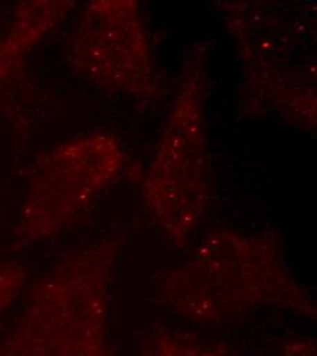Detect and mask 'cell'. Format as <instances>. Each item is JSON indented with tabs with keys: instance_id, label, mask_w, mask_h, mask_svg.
Instances as JSON below:
<instances>
[{
	"instance_id": "obj_7",
	"label": "cell",
	"mask_w": 317,
	"mask_h": 356,
	"mask_svg": "<svg viewBox=\"0 0 317 356\" xmlns=\"http://www.w3.org/2000/svg\"><path fill=\"white\" fill-rule=\"evenodd\" d=\"M74 1H24L14 7L11 22L0 39V90L18 73L31 51L62 24Z\"/></svg>"
},
{
	"instance_id": "obj_5",
	"label": "cell",
	"mask_w": 317,
	"mask_h": 356,
	"mask_svg": "<svg viewBox=\"0 0 317 356\" xmlns=\"http://www.w3.org/2000/svg\"><path fill=\"white\" fill-rule=\"evenodd\" d=\"M125 163L122 144L108 132L77 136L49 149L31 175L14 232L18 245L48 241L81 222Z\"/></svg>"
},
{
	"instance_id": "obj_11",
	"label": "cell",
	"mask_w": 317,
	"mask_h": 356,
	"mask_svg": "<svg viewBox=\"0 0 317 356\" xmlns=\"http://www.w3.org/2000/svg\"><path fill=\"white\" fill-rule=\"evenodd\" d=\"M1 36H3V32L0 31V39H1ZM0 93H1V90H0Z\"/></svg>"
},
{
	"instance_id": "obj_6",
	"label": "cell",
	"mask_w": 317,
	"mask_h": 356,
	"mask_svg": "<svg viewBox=\"0 0 317 356\" xmlns=\"http://www.w3.org/2000/svg\"><path fill=\"white\" fill-rule=\"evenodd\" d=\"M66 58L78 77L110 93L138 100L162 93L136 0L89 1L70 32Z\"/></svg>"
},
{
	"instance_id": "obj_9",
	"label": "cell",
	"mask_w": 317,
	"mask_h": 356,
	"mask_svg": "<svg viewBox=\"0 0 317 356\" xmlns=\"http://www.w3.org/2000/svg\"><path fill=\"white\" fill-rule=\"evenodd\" d=\"M28 278L26 267L18 262L0 264V321L12 306Z\"/></svg>"
},
{
	"instance_id": "obj_2",
	"label": "cell",
	"mask_w": 317,
	"mask_h": 356,
	"mask_svg": "<svg viewBox=\"0 0 317 356\" xmlns=\"http://www.w3.org/2000/svg\"><path fill=\"white\" fill-rule=\"evenodd\" d=\"M221 17L237 47L248 115H276L316 129V7L225 1Z\"/></svg>"
},
{
	"instance_id": "obj_10",
	"label": "cell",
	"mask_w": 317,
	"mask_h": 356,
	"mask_svg": "<svg viewBox=\"0 0 317 356\" xmlns=\"http://www.w3.org/2000/svg\"><path fill=\"white\" fill-rule=\"evenodd\" d=\"M282 356H317L316 343L312 339L287 341L282 348Z\"/></svg>"
},
{
	"instance_id": "obj_8",
	"label": "cell",
	"mask_w": 317,
	"mask_h": 356,
	"mask_svg": "<svg viewBox=\"0 0 317 356\" xmlns=\"http://www.w3.org/2000/svg\"><path fill=\"white\" fill-rule=\"evenodd\" d=\"M138 356H237L222 344L201 340L193 333L153 327L139 341Z\"/></svg>"
},
{
	"instance_id": "obj_3",
	"label": "cell",
	"mask_w": 317,
	"mask_h": 356,
	"mask_svg": "<svg viewBox=\"0 0 317 356\" xmlns=\"http://www.w3.org/2000/svg\"><path fill=\"white\" fill-rule=\"evenodd\" d=\"M122 250L115 236L67 252L32 288L0 356H115L111 285Z\"/></svg>"
},
{
	"instance_id": "obj_1",
	"label": "cell",
	"mask_w": 317,
	"mask_h": 356,
	"mask_svg": "<svg viewBox=\"0 0 317 356\" xmlns=\"http://www.w3.org/2000/svg\"><path fill=\"white\" fill-rule=\"evenodd\" d=\"M159 303L183 319L223 325L260 309H283L316 321L308 286L291 271L275 230L212 229L189 259L156 280Z\"/></svg>"
},
{
	"instance_id": "obj_4",
	"label": "cell",
	"mask_w": 317,
	"mask_h": 356,
	"mask_svg": "<svg viewBox=\"0 0 317 356\" xmlns=\"http://www.w3.org/2000/svg\"><path fill=\"white\" fill-rule=\"evenodd\" d=\"M208 47L185 58L178 88L148 170L141 178L145 210L175 250L200 229L211 197L205 99Z\"/></svg>"
}]
</instances>
